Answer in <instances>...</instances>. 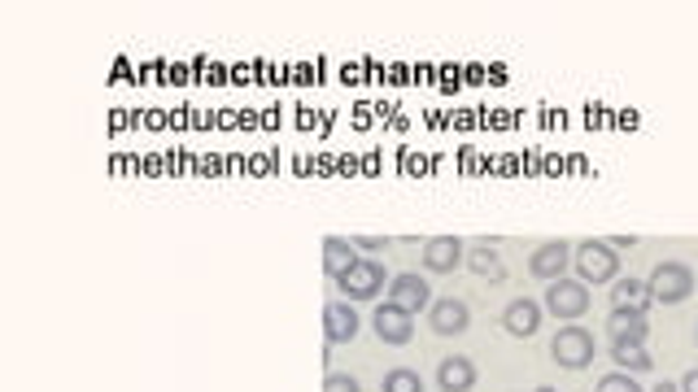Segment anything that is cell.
<instances>
[{
	"instance_id": "1",
	"label": "cell",
	"mask_w": 698,
	"mask_h": 392,
	"mask_svg": "<svg viewBox=\"0 0 698 392\" xmlns=\"http://www.w3.org/2000/svg\"><path fill=\"white\" fill-rule=\"evenodd\" d=\"M572 261H576V275L581 283H616L620 279V254L607 245V240H581L572 249Z\"/></svg>"
},
{
	"instance_id": "2",
	"label": "cell",
	"mask_w": 698,
	"mask_h": 392,
	"mask_svg": "<svg viewBox=\"0 0 698 392\" xmlns=\"http://www.w3.org/2000/svg\"><path fill=\"white\" fill-rule=\"evenodd\" d=\"M646 288H650L655 306H681V301H690V292H695V266H690V261H659V266L650 270Z\"/></svg>"
},
{
	"instance_id": "3",
	"label": "cell",
	"mask_w": 698,
	"mask_h": 392,
	"mask_svg": "<svg viewBox=\"0 0 698 392\" xmlns=\"http://www.w3.org/2000/svg\"><path fill=\"white\" fill-rule=\"evenodd\" d=\"M594 331L581 323H567L558 327V336L551 340V358H555L563 371H585L594 362Z\"/></svg>"
},
{
	"instance_id": "4",
	"label": "cell",
	"mask_w": 698,
	"mask_h": 392,
	"mask_svg": "<svg viewBox=\"0 0 698 392\" xmlns=\"http://www.w3.org/2000/svg\"><path fill=\"white\" fill-rule=\"evenodd\" d=\"M542 310H551L558 323H576V319H585L589 314V288L581 283V279H555L551 288H546V301H542Z\"/></svg>"
},
{
	"instance_id": "5",
	"label": "cell",
	"mask_w": 698,
	"mask_h": 392,
	"mask_svg": "<svg viewBox=\"0 0 698 392\" xmlns=\"http://www.w3.org/2000/svg\"><path fill=\"white\" fill-rule=\"evenodd\" d=\"M384 283H389V275H384V266L376 258H358L346 275L337 279V288L346 292V301H376Z\"/></svg>"
},
{
	"instance_id": "6",
	"label": "cell",
	"mask_w": 698,
	"mask_h": 392,
	"mask_svg": "<svg viewBox=\"0 0 698 392\" xmlns=\"http://www.w3.org/2000/svg\"><path fill=\"white\" fill-rule=\"evenodd\" d=\"M371 327H376L380 344H393V349H402V344H411V340H415V314H407V310H402V306H393V301H380V306H376Z\"/></svg>"
},
{
	"instance_id": "7",
	"label": "cell",
	"mask_w": 698,
	"mask_h": 392,
	"mask_svg": "<svg viewBox=\"0 0 698 392\" xmlns=\"http://www.w3.org/2000/svg\"><path fill=\"white\" fill-rule=\"evenodd\" d=\"M419 261H423L428 275H454L468 261V245L459 236H432V240H423Z\"/></svg>"
},
{
	"instance_id": "8",
	"label": "cell",
	"mask_w": 698,
	"mask_h": 392,
	"mask_svg": "<svg viewBox=\"0 0 698 392\" xmlns=\"http://www.w3.org/2000/svg\"><path fill=\"white\" fill-rule=\"evenodd\" d=\"M389 301L393 306H402L407 314H428L432 310V288H428V279L415 275V270H402V275H393L389 279Z\"/></svg>"
},
{
	"instance_id": "9",
	"label": "cell",
	"mask_w": 698,
	"mask_h": 392,
	"mask_svg": "<svg viewBox=\"0 0 698 392\" xmlns=\"http://www.w3.org/2000/svg\"><path fill=\"white\" fill-rule=\"evenodd\" d=\"M567 266H572V245H567V240H546V245H537V254L528 258V275L542 279V283H555V279L567 275Z\"/></svg>"
},
{
	"instance_id": "10",
	"label": "cell",
	"mask_w": 698,
	"mask_h": 392,
	"mask_svg": "<svg viewBox=\"0 0 698 392\" xmlns=\"http://www.w3.org/2000/svg\"><path fill=\"white\" fill-rule=\"evenodd\" d=\"M476 380H481V371L463 353H450V358L437 362V392H472Z\"/></svg>"
},
{
	"instance_id": "11",
	"label": "cell",
	"mask_w": 698,
	"mask_h": 392,
	"mask_svg": "<svg viewBox=\"0 0 698 392\" xmlns=\"http://www.w3.org/2000/svg\"><path fill=\"white\" fill-rule=\"evenodd\" d=\"M428 327H432L437 336H463V331L472 327V310H468V301H459V297H441V301H432V310H428Z\"/></svg>"
},
{
	"instance_id": "12",
	"label": "cell",
	"mask_w": 698,
	"mask_h": 392,
	"mask_svg": "<svg viewBox=\"0 0 698 392\" xmlns=\"http://www.w3.org/2000/svg\"><path fill=\"white\" fill-rule=\"evenodd\" d=\"M502 327H506V336H515V340L537 336V327H542V301H533V297H515V301H506Z\"/></svg>"
},
{
	"instance_id": "13",
	"label": "cell",
	"mask_w": 698,
	"mask_h": 392,
	"mask_svg": "<svg viewBox=\"0 0 698 392\" xmlns=\"http://www.w3.org/2000/svg\"><path fill=\"white\" fill-rule=\"evenodd\" d=\"M358 310H353V301H328L324 306V336H328V344H349L353 336H358Z\"/></svg>"
},
{
	"instance_id": "14",
	"label": "cell",
	"mask_w": 698,
	"mask_h": 392,
	"mask_svg": "<svg viewBox=\"0 0 698 392\" xmlns=\"http://www.w3.org/2000/svg\"><path fill=\"white\" fill-rule=\"evenodd\" d=\"M650 306H655V297H650V288H646V279H633V275H620L616 283H612V310H633V314H650Z\"/></svg>"
},
{
	"instance_id": "15",
	"label": "cell",
	"mask_w": 698,
	"mask_h": 392,
	"mask_svg": "<svg viewBox=\"0 0 698 392\" xmlns=\"http://www.w3.org/2000/svg\"><path fill=\"white\" fill-rule=\"evenodd\" d=\"M646 336H650L646 314H633V310H612L607 314V340L612 344H646Z\"/></svg>"
},
{
	"instance_id": "16",
	"label": "cell",
	"mask_w": 698,
	"mask_h": 392,
	"mask_svg": "<svg viewBox=\"0 0 698 392\" xmlns=\"http://www.w3.org/2000/svg\"><path fill=\"white\" fill-rule=\"evenodd\" d=\"M468 270L481 275V279H489V283H502V279H506V261H502L497 249H489V245L468 249Z\"/></svg>"
},
{
	"instance_id": "17",
	"label": "cell",
	"mask_w": 698,
	"mask_h": 392,
	"mask_svg": "<svg viewBox=\"0 0 698 392\" xmlns=\"http://www.w3.org/2000/svg\"><path fill=\"white\" fill-rule=\"evenodd\" d=\"M612 362H616V371H628V375L655 371V358L646 344H612Z\"/></svg>"
},
{
	"instance_id": "18",
	"label": "cell",
	"mask_w": 698,
	"mask_h": 392,
	"mask_svg": "<svg viewBox=\"0 0 698 392\" xmlns=\"http://www.w3.org/2000/svg\"><path fill=\"white\" fill-rule=\"evenodd\" d=\"M353 261H358L353 258V240H341V236H328V240H324V270H328L332 283L346 275Z\"/></svg>"
},
{
	"instance_id": "19",
	"label": "cell",
	"mask_w": 698,
	"mask_h": 392,
	"mask_svg": "<svg viewBox=\"0 0 698 392\" xmlns=\"http://www.w3.org/2000/svg\"><path fill=\"white\" fill-rule=\"evenodd\" d=\"M380 392H428V389H423V375H419V371H411V367H393V371L384 375Z\"/></svg>"
},
{
	"instance_id": "20",
	"label": "cell",
	"mask_w": 698,
	"mask_h": 392,
	"mask_svg": "<svg viewBox=\"0 0 698 392\" xmlns=\"http://www.w3.org/2000/svg\"><path fill=\"white\" fill-rule=\"evenodd\" d=\"M598 392H646L628 371H607L603 380H598Z\"/></svg>"
},
{
	"instance_id": "21",
	"label": "cell",
	"mask_w": 698,
	"mask_h": 392,
	"mask_svg": "<svg viewBox=\"0 0 698 392\" xmlns=\"http://www.w3.org/2000/svg\"><path fill=\"white\" fill-rule=\"evenodd\" d=\"M324 392H362V384L353 375H328L324 380Z\"/></svg>"
},
{
	"instance_id": "22",
	"label": "cell",
	"mask_w": 698,
	"mask_h": 392,
	"mask_svg": "<svg viewBox=\"0 0 698 392\" xmlns=\"http://www.w3.org/2000/svg\"><path fill=\"white\" fill-rule=\"evenodd\" d=\"M389 240L384 236H353V249H367V254H376V249H384Z\"/></svg>"
},
{
	"instance_id": "23",
	"label": "cell",
	"mask_w": 698,
	"mask_h": 392,
	"mask_svg": "<svg viewBox=\"0 0 698 392\" xmlns=\"http://www.w3.org/2000/svg\"><path fill=\"white\" fill-rule=\"evenodd\" d=\"M681 392H698V367H695V371H686V375H681Z\"/></svg>"
},
{
	"instance_id": "24",
	"label": "cell",
	"mask_w": 698,
	"mask_h": 392,
	"mask_svg": "<svg viewBox=\"0 0 698 392\" xmlns=\"http://www.w3.org/2000/svg\"><path fill=\"white\" fill-rule=\"evenodd\" d=\"M607 245H612V249H633V245H637V236H612Z\"/></svg>"
},
{
	"instance_id": "25",
	"label": "cell",
	"mask_w": 698,
	"mask_h": 392,
	"mask_svg": "<svg viewBox=\"0 0 698 392\" xmlns=\"http://www.w3.org/2000/svg\"><path fill=\"white\" fill-rule=\"evenodd\" d=\"M646 392H681V384H668V380H664V384H655V389H646Z\"/></svg>"
},
{
	"instance_id": "26",
	"label": "cell",
	"mask_w": 698,
	"mask_h": 392,
	"mask_svg": "<svg viewBox=\"0 0 698 392\" xmlns=\"http://www.w3.org/2000/svg\"><path fill=\"white\" fill-rule=\"evenodd\" d=\"M533 392H558V389H551V384H542V389H533Z\"/></svg>"
},
{
	"instance_id": "27",
	"label": "cell",
	"mask_w": 698,
	"mask_h": 392,
	"mask_svg": "<svg viewBox=\"0 0 698 392\" xmlns=\"http://www.w3.org/2000/svg\"><path fill=\"white\" fill-rule=\"evenodd\" d=\"M695 344H698V331H695Z\"/></svg>"
}]
</instances>
